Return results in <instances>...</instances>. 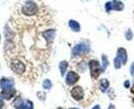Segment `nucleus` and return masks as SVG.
<instances>
[{"instance_id":"nucleus-1","label":"nucleus","mask_w":134,"mask_h":109,"mask_svg":"<svg viewBox=\"0 0 134 109\" xmlns=\"http://www.w3.org/2000/svg\"><path fill=\"white\" fill-rule=\"evenodd\" d=\"M90 49H91L90 42H88V41L79 42V43H76L74 47H72V49H71V56H72V58L82 57V56H85V55L89 54L90 53Z\"/></svg>"},{"instance_id":"nucleus-2","label":"nucleus","mask_w":134,"mask_h":109,"mask_svg":"<svg viewBox=\"0 0 134 109\" xmlns=\"http://www.w3.org/2000/svg\"><path fill=\"white\" fill-rule=\"evenodd\" d=\"M21 12L24 16H36L38 13V5L33 0H27L24 2Z\"/></svg>"},{"instance_id":"nucleus-3","label":"nucleus","mask_w":134,"mask_h":109,"mask_svg":"<svg viewBox=\"0 0 134 109\" xmlns=\"http://www.w3.org/2000/svg\"><path fill=\"white\" fill-rule=\"evenodd\" d=\"M88 67H89V70H90L91 77L94 78V79H97V78L100 76L101 73H102L101 64L99 63V61H97L96 59L90 60V61L88 62Z\"/></svg>"},{"instance_id":"nucleus-4","label":"nucleus","mask_w":134,"mask_h":109,"mask_svg":"<svg viewBox=\"0 0 134 109\" xmlns=\"http://www.w3.org/2000/svg\"><path fill=\"white\" fill-rule=\"evenodd\" d=\"M14 107L20 109H32L33 102L30 100H22L21 97H17L14 101Z\"/></svg>"},{"instance_id":"nucleus-5","label":"nucleus","mask_w":134,"mask_h":109,"mask_svg":"<svg viewBox=\"0 0 134 109\" xmlns=\"http://www.w3.org/2000/svg\"><path fill=\"white\" fill-rule=\"evenodd\" d=\"M10 69L15 73H17V74L20 75V74H23L26 71V65L22 62L21 60L16 59V60H13L10 62Z\"/></svg>"},{"instance_id":"nucleus-6","label":"nucleus","mask_w":134,"mask_h":109,"mask_svg":"<svg viewBox=\"0 0 134 109\" xmlns=\"http://www.w3.org/2000/svg\"><path fill=\"white\" fill-rule=\"evenodd\" d=\"M70 95L73 98V100L75 101H81L83 100L85 97V91L81 85H73V88L70 91Z\"/></svg>"},{"instance_id":"nucleus-7","label":"nucleus","mask_w":134,"mask_h":109,"mask_svg":"<svg viewBox=\"0 0 134 109\" xmlns=\"http://www.w3.org/2000/svg\"><path fill=\"white\" fill-rule=\"evenodd\" d=\"M79 80H80V75L77 72H75V71L67 72L66 76H65V83L67 85H69V87L74 85V84H76V82Z\"/></svg>"},{"instance_id":"nucleus-8","label":"nucleus","mask_w":134,"mask_h":109,"mask_svg":"<svg viewBox=\"0 0 134 109\" xmlns=\"http://www.w3.org/2000/svg\"><path fill=\"white\" fill-rule=\"evenodd\" d=\"M42 37L44 38V40L47 41L48 44H52L55 40L56 37V30L55 29H48L46 31L42 32Z\"/></svg>"},{"instance_id":"nucleus-9","label":"nucleus","mask_w":134,"mask_h":109,"mask_svg":"<svg viewBox=\"0 0 134 109\" xmlns=\"http://www.w3.org/2000/svg\"><path fill=\"white\" fill-rule=\"evenodd\" d=\"M14 87H15L14 79L7 77H3L0 79V88L2 90H9V89H13Z\"/></svg>"},{"instance_id":"nucleus-10","label":"nucleus","mask_w":134,"mask_h":109,"mask_svg":"<svg viewBox=\"0 0 134 109\" xmlns=\"http://www.w3.org/2000/svg\"><path fill=\"white\" fill-rule=\"evenodd\" d=\"M117 57L122 61L123 65H126L128 61V54L124 47H119L117 50Z\"/></svg>"},{"instance_id":"nucleus-11","label":"nucleus","mask_w":134,"mask_h":109,"mask_svg":"<svg viewBox=\"0 0 134 109\" xmlns=\"http://www.w3.org/2000/svg\"><path fill=\"white\" fill-rule=\"evenodd\" d=\"M16 93H17L16 90L13 88V89H9V90H2V92L0 93V96L5 100H10L15 97Z\"/></svg>"},{"instance_id":"nucleus-12","label":"nucleus","mask_w":134,"mask_h":109,"mask_svg":"<svg viewBox=\"0 0 134 109\" xmlns=\"http://www.w3.org/2000/svg\"><path fill=\"white\" fill-rule=\"evenodd\" d=\"M68 27H69V29L71 31L74 32V33L81 32V24L75 20H69L68 21Z\"/></svg>"},{"instance_id":"nucleus-13","label":"nucleus","mask_w":134,"mask_h":109,"mask_svg":"<svg viewBox=\"0 0 134 109\" xmlns=\"http://www.w3.org/2000/svg\"><path fill=\"white\" fill-rule=\"evenodd\" d=\"M99 89L102 93H106L107 90L109 89V81L106 78H102L99 81Z\"/></svg>"},{"instance_id":"nucleus-14","label":"nucleus","mask_w":134,"mask_h":109,"mask_svg":"<svg viewBox=\"0 0 134 109\" xmlns=\"http://www.w3.org/2000/svg\"><path fill=\"white\" fill-rule=\"evenodd\" d=\"M111 4H113V10H116V12H122L125 7L124 3L121 0H113Z\"/></svg>"},{"instance_id":"nucleus-15","label":"nucleus","mask_w":134,"mask_h":109,"mask_svg":"<svg viewBox=\"0 0 134 109\" xmlns=\"http://www.w3.org/2000/svg\"><path fill=\"white\" fill-rule=\"evenodd\" d=\"M4 36H5L6 40H12L15 36V33L13 32L12 28L8 25H5V27H4Z\"/></svg>"},{"instance_id":"nucleus-16","label":"nucleus","mask_w":134,"mask_h":109,"mask_svg":"<svg viewBox=\"0 0 134 109\" xmlns=\"http://www.w3.org/2000/svg\"><path fill=\"white\" fill-rule=\"evenodd\" d=\"M68 66H69V64H68V62L65 61V60H64V61H61V62L59 63V70H60L61 76H64V75L66 74Z\"/></svg>"},{"instance_id":"nucleus-17","label":"nucleus","mask_w":134,"mask_h":109,"mask_svg":"<svg viewBox=\"0 0 134 109\" xmlns=\"http://www.w3.org/2000/svg\"><path fill=\"white\" fill-rule=\"evenodd\" d=\"M108 65H109L108 57H107L106 55H104V54H103V55L101 56V68H102V72H104V71L107 69Z\"/></svg>"},{"instance_id":"nucleus-18","label":"nucleus","mask_w":134,"mask_h":109,"mask_svg":"<svg viewBox=\"0 0 134 109\" xmlns=\"http://www.w3.org/2000/svg\"><path fill=\"white\" fill-rule=\"evenodd\" d=\"M87 67H88V63L86 62V61H81V62H79L76 64V69L81 73H83V72L86 71Z\"/></svg>"},{"instance_id":"nucleus-19","label":"nucleus","mask_w":134,"mask_h":109,"mask_svg":"<svg viewBox=\"0 0 134 109\" xmlns=\"http://www.w3.org/2000/svg\"><path fill=\"white\" fill-rule=\"evenodd\" d=\"M124 36H125L126 40L131 41V40L133 39V37H134V33H133V31H132V30L129 28V29H127L126 31L124 32Z\"/></svg>"},{"instance_id":"nucleus-20","label":"nucleus","mask_w":134,"mask_h":109,"mask_svg":"<svg viewBox=\"0 0 134 109\" xmlns=\"http://www.w3.org/2000/svg\"><path fill=\"white\" fill-rule=\"evenodd\" d=\"M42 88H43V90L49 91L53 88V82L51 81L50 79H44L43 82H42Z\"/></svg>"},{"instance_id":"nucleus-21","label":"nucleus","mask_w":134,"mask_h":109,"mask_svg":"<svg viewBox=\"0 0 134 109\" xmlns=\"http://www.w3.org/2000/svg\"><path fill=\"white\" fill-rule=\"evenodd\" d=\"M122 66H123L122 61H121L118 57H116V58L114 59V67H115V69L119 70V69H121V68H122Z\"/></svg>"},{"instance_id":"nucleus-22","label":"nucleus","mask_w":134,"mask_h":109,"mask_svg":"<svg viewBox=\"0 0 134 109\" xmlns=\"http://www.w3.org/2000/svg\"><path fill=\"white\" fill-rule=\"evenodd\" d=\"M104 7H105V10H106V13H109V12H111V10H113V4H111V1H107V2L105 3Z\"/></svg>"},{"instance_id":"nucleus-23","label":"nucleus","mask_w":134,"mask_h":109,"mask_svg":"<svg viewBox=\"0 0 134 109\" xmlns=\"http://www.w3.org/2000/svg\"><path fill=\"white\" fill-rule=\"evenodd\" d=\"M130 87H131V82H130V80H128V79L125 80V81H124V88H125V89H129Z\"/></svg>"},{"instance_id":"nucleus-24","label":"nucleus","mask_w":134,"mask_h":109,"mask_svg":"<svg viewBox=\"0 0 134 109\" xmlns=\"http://www.w3.org/2000/svg\"><path fill=\"white\" fill-rule=\"evenodd\" d=\"M130 74L132 76H134V62L130 65Z\"/></svg>"},{"instance_id":"nucleus-25","label":"nucleus","mask_w":134,"mask_h":109,"mask_svg":"<svg viewBox=\"0 0 134 109\" xmlns=\"http://www.w3.org/2000/svg\"><path fill=\"white\" fill-rule=\"evenodd\" d=\"M4 107V101H3V98L0 96V108H3Z\"/></svg>"},{"instance_id":"nucleus-26","label":"nucleus","mask_w":134,"mask_h":109,"mask_svg":"<svg viewBox=\"0 0 134 109\" xmlns=\"http://www.w3.org/2000/svg\"><path fill=\"white\" fill-rule=\"evenodd\" d=\"M0 42H1V35H0Z\"/></svg>"}]
</instances>
